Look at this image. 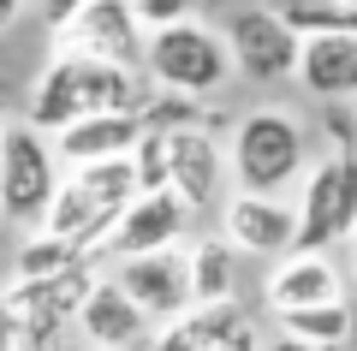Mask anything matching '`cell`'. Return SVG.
I'll return each mask as SVG.
<instances>
[{"label":"cell","mask_w":357,"mask_h":351,"mask_svg":"<svg viewBox=\"0 0 357 351\" xmlns=\"http://www.w3.org/2000/svg\"><path fill=\"white\" fill-rule=\"evenodd\" d=\"M0 149H6V126H0Z\"/></svg>","instance_id":"4dcf8cb0"},{"label":"cell","mask_w":357,"mask_h":351,"mask_svg":"<svg viewBox=\"0 0 357 351\" xmlns=\"http://www.w3.org/2000/svg\"><path fill=\"white\" fill-rule=\"evenodd\" d=\"M84 6H89V0H42V18H48V30H66Z\"/></svg>","instance_id":"484cf974"},{"label":"cell","mask_w":357,"mask_h":351,"mask_svg":"<svg viewBox=\"0 0 357 351\" xmlns=\"http://www.w3.org/2000/svg\"><path fill=\"white\" fill-rule=\"evenodd\" d=\"M114 280L155 315V327L185 315L197 304L191 292V244H167V251H149V256H126L114 262Z\"/></svg>","instance_id":"9c48e42d"},{"label":"cell","mask_w":357,"mask_h":351,"mask_svg":"<svg viewBox=\"0 0 357 351\" xmlns=\"http://www.w3.org/2000/svg\"><path fill=\"white\" fill-rule=\"evenodd\" d=\"M77 334H84V345H107V351H149L155 345V315L143 310L137 298H131L126 286H119L114 274H102L96 286H89L84 310H77Z\"/></svg>","instance_id":"30bf717a"},{"label":"cell","mask_w":357,"mask_h":351,"mask_svg":"<svg viewBox=\"0 0 357 351\" xmlns=\"http://www.w3.org/2000/svg\"><path fill=\"white\" fill-rule=\"evenodd\" d=\"M143 113H89V119H77V126H66L60 137H54V149H60L66 167H89V161H119V155H131L143 143Z\"/></svg>","instance_id":"9a60e30c"},{"label":"cell","mask_w":357,"mask_h":351,"mask_svg":"<svg viewBox=\"0 0 357 351\" xmlns=\"http://www.w3.org/2000/svg\"><path fill=\"white\" fill-rule=\"evenodd\" d=\"M298 84H304L310 96H321V101H351V96H357V30L304 36Z\"/></svg>","instance_id":"2e32d148"},{"label":"cell","mask_w":357,"mask_h":351,"mask_svg":"<svg viewBox=\"0 0 357 351\" xmlns=\"http://www.w3.org/2000/svg\"><path fill=\"white\" fill-rule=\"evenodd\" d=\"M60 54H89V60H114L143 72V48H149V24L137 18L131 0H89L66 30H54Z\"/></svg>","instance_id":"52a82bcc"},{"label":"cell","mask_w":357,"mask_h":351,"mask_svg":"<svg viewBox=\"0 0 357 351\" xmlns=\"http://www.w3.org/2000/svg\"><path fill=\"white\" fill-rule=\"evenodd\" d=\"M143 126L149 131H191V126H203V107H197V96H178V89H149Z\"/></svg>","instance_id":"7402d4cb"},{"label":"cell","mask_w":357,"mask_h":351,"mask_svg":"<svg viewBox=\"0 0 357 351\" xmlns=\"http://www.w3.org/2000/svg\"><path fill=\"white\" fill-rule=\"evenodd\" d=\"M280 18L298 36H333V30H357V13L345 0H286Z\"/></svg>","instance_id":"44dd1931"},{"label":"cell","mask_w":357,"mask_h":351,"mask_svg":"<svg viewBox=\"0 0 357 351\" xmlns=\"http://www.w3.org/2000/svg\"><path fill=\"white\" fill-rule=\"evenodd\" d=\"M185 226H191V202L178 191H143L126 214H119L114 239H107V256H149L167 251V244H185Z\"/></svg>","instance_id":"8fae6325"},{"label":"cell","mask_w":357,"mask_h":351,"mask_svg":"<svg viewBox=\"0 0 357 351\" xmlns=\"http://www.w3.org/2000/svg\"><path fill=\"white\" fill-rule=\"evenodd\" d=\"M84 351H107V345H84Z\"/></svg>","instance_id":"1f68e13d"},{"label":"cell","mask_w":357,"mask_h":351,"mask_svg":"<svg viewBox=\"0 0 357 351\" xmlns=\"http://www.w3.org/2000/svg\"><path fill=\"white\" fill-rule=\"evenodd\" d=\"M220 239L238 256H292L298 251V202L262 197V191H232L220 202Z\"/></svg>","instance_id":"ba28073f"},{"label":"cell","mask_w":357,"mask_h":351,"mask_svg":"<svg viewBox=\"0 0 357 351\" xmlns=\"http://www.w3.org/2000/svg\"><path fill=\"white\" fill-rule=\"evenodd\" d=\"M18 13H24V0H0V30H13Z\"/></svg>","instance_id":"f1b7e54d"},{"label":"cell","mask_w":357,"mask_h":351,"mask_svg":"<svg viewBox=\"0 0 357 351\" xmlns=\"http://www.w3.org/2000/svg\"><path fill=\"white\" fill-rule=\"evenodd\" d=\"M24 345V322H18V310L6 298H0V351H18Z\"/></svg>","instance_id":"d4e9b609"},{"label":"cell","mask_w":357,"mask_h":351,"mask_svg":"<svg viewBox=\"0 0 357 351\" xmlns=\"http://www.w3.org/2000/svg\"><path fill=\"white\" fill-rule=\"evenodd\" d=\"M191 292L197 304H238V251L227 239L191 244Z\"/></svg>","instance_id":"d6986e66"},{"label":"cell","mask_w":357,"mask_h":351,"mask_svg":"<svg viewBox=\"0 0 357 351\" xmlns=\"http://www.w3.org/2000/svg\"><path fill=\"white\" fill-rule=\"evenodd\" d=\"M208 351H262V345H256V327L244 322V327H232V334L220 339V345H208Z\"/></svg>","instance_id":"4316f807"},{"label":"cell","mask_w":357,"mask_h":351,"mask_svg":"<svg viewBox=\"0 0 357 351\" xmlns=\"http://www.w3.org/2000/svg\"><path fill=\"white\" fill-rule=\"evenodd\" d=\"M131 161H137V185L143 191H173V143H167V131H143V143L131 149Z\"/></svg>","instance_id":"603a6c76"},{"label":"cell","mask_w":357,"mask_h":351,"mask_svg":"<svg viewBox=\"0 0 357 351\" xmlns=\"http://www.w3.org/2000/svg\"><path fill=\"white\" fill-rule=\"evenodd\" d=\"M227 48H232V66L244 77H256V84H286V77H298V60H304V36L280 18V6L232 13Z\"/></svg>","instance_id":"8992f818"},{"label":"cell","mask_w":357,"mask_h":351,"mask_svg":"<svg viewBox=\"0 0 357 351\" xmlns=\"http://www.w3.org/2000/svg\"><path fill=\"white\" fill-rule=\"evenodd\" d=\"M351 274H357V232H351Z\"/></svg>","instance_id":"f546056e"},{"label":"cell","mask_w":357,"mask_h":351,"mask_svg":"<svg viewBox=\"0 0 357 351\" xmlns=\"http://www.w3.org/2000/svg\"><path fill=\"white\" fill-rule=\"evenodd\" d=\"M232 327H244L238 304H191L185 315L161 322V334H155L149 351H208V345H220Z\"/></svg>","instance_id":"e0dca14e"},{"label":"cell","mask_w":357,"mask_h":351,"mask_svg":"<svg viewBox=\"0 0 357 351\" xmlns=\"http://www.w3.org/2000/svg\"><path fill=\"white\" fill-rule=\"evenodd\" d=\"M60 149L48 143V131L24 126H6V149H0V214L6 221H24L42 226V214L54 209L60 197Z\"/></svg>","instance_id":"5b68a950"},{"label":"cell","mask_w":357,"mask_h":351,"mask_svg":"<svg viewBox=\"0 0 357 351\" xmlns=\"http://www.w3.org/2000/svg\"><path fill=\"white\" fill-rule=\"evenodd\" d=\"M238 72L227 48V30L203 24V18H178V24L149 30V48H143V77L155 89H178V96H215L227 77Z\"/></svg>","instance_id":"3957f363"},{"label":"cell","mask_w":357,"mask_h":351,"mask_svg":"<svg viewBox=\"0 0 357 351\" xmlns=\"http://www.w3.org/2000/svg\"><path fill=\"white\" fill-rule=\"evenodd\" d=\"M232 161V185L238 191H262V197H286L292 185H304L310 161V131L298 126L286 107H256L232 126L227 143Z\"/></svg>","instance_id":"7a4b0ae2"},{"label":"cell","mask_w":357,"mask_h":351,"mask_svg":"<svg viewBox=\"0 0 357 351\" xmlns=\"http://www.w3.org/2000/svg\"><path fill=\"white\" fill-rule=\"evenodd\" d=\"M137 6V18L149 30H161V24H178V18H191V0H131Z\"/></svg>","instance_id":"cb8c5ba5"},{"label":"cell","mask_w":357,"mask_h":351,"mask_svg":"<svg viewBox=\"0 0 357 351\" xmlns=\"http://www.w3.org/2000/svg\"><path fill=\"white\" fill-rule=\"evenodd\" d=\"M167 143H173V191L191 202V214L220 209V202H227L220 191H227V179H232L227 149H220V143L208 137L203 126H191V131H167Z\"/></svg>","instance_id":"7c38bea8"},{"label":"cell","mask_w":357,"mask_h":351,"mask_svg":"<svg viewBox=\"0 0 357 351\" xmlns=\"http://www.w3.org/2000/svg\"><path fill=\"white\" fill-rule=\"evenodd\" d=\"M262 351H316V345H304V339H292V334H274V339H262Z\"/></svg>","instance_id":"83f0119b"},{"label":"cell","mask_w":357,"mask_h":351,"mask_svg":"<svg viewBox=\"0 0 357 351\" xmlns=\"http://www.w3.org/2000/svg\"><path fill=\"white\" fill-rule=\"evenodd\" d=\"M96 280H102L96 262H77L72 274H54V280H13L0 298L18 310L24 327H54V334H60L66 322H77V310H84V298H89Z\"/></svg>","instance_id":"4fadbf2b"},{"label":"cell","mask_w":357,"mask_h":351,"mask_svg":"<svg viewBox=\"0 0 357 351\" xmlns=\"http://www.w3.org/2000/svg\"><path fill=\"white\" fill-rule=\"evenodd\" d=\"M149 77L137 66H114V60H89V54H54L42 66L36 89H30V126L60 137L66 126L89 119V113H143L149 101Z\"/></svg>","instance_id":"6da1fadb"},{"label":"cell","mask_w":357,"mask_h":351,"mask_svg":"<svg viewBox=\"0 0 357 351\" xmlns=\"http://www.w3.org/2000/svg\"><path fill=\"white\" fill-rule=\"evenodd\" d=\"M333 298H345V280L328 262V251H292V256H280V262L268 268V280H262V304L274 315L310 310V304H333Z\"/></svg>","instance_id":"5bb4252c"},{"label":"cell","mask_w":357,"mask_h":351,"mask_svg":"<svg viewBox=\"0 0 357 351\" xmlns=\"http://www.w3.org/2000/svg\"><path fill=\"white\" fill-rule=\"evenodd\" d=\"M77 262H89L84 251H77L72 239H54V232H30L24 244H18V256H13V280H54V274H72Z\"/></svg>","instance_id":"ffe728a7"},{"label":"cell","mask_w":357,"mask_h":351,"mask_svg":"<svg viewBox=\"0 0 357 351\" xmlns=\"http://www.w3.org/2000/svg\"><path fill=\"white\" fill-rule=\"evenodd\" d=\"M357 232V149H333L298 191V251H333Z\"/></svg>","instance_id":"277c9868"},{"label":"cell","mask_w":357,"mask_h":351,"mask_svg":"<svg viewBox=\"0 0 357 351\" xmlns=\"http://www.w3.org/2000/svg\"><path fill=\"white\" fill-rule=\"evenodd\" d=\"M274 322H280V334L304 339V345H316V351H340L345 339L357 334V310H351L345 298L310 304V310H286V315H274Z\"/></svg>","instance_id":"ac0fdd59"},{"label":"cell","mask_w":357,"mask_h":351,"mask_svg":"<svg viewBox=\"0 0 357 351\" xmlns=\"http://www.w3.org/2000/svg\"><path fill=\"white\" fill-rule=\"evenodd\" d=\"M345 6H351V13H357V0H345Z\"/></svg>","instance_id":"d6a6232c"}]
</instances>
